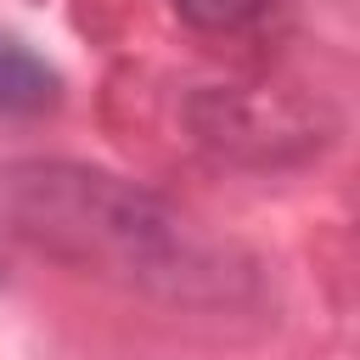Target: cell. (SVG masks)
Instances as JSON below:
<instances>
[{
	"label": "cell",
	"mask_w": 360,
	"mask_h": 360,
	"mask_svg": "<svg viewBox=\"0 0 360 360\" xmlns=\"http://www.w3.org/2000/svg\"><path fill=\"white\" fill-rule=\"evenodd\" d=\"M0 225L73 270L174 304H225L248 287L231 248L208 242L163 197L84 163H6Z\"/></svg>",
	"instance_id": "6da1fadb"
},
{
	"label": "cell",
	"mask_w": 360,
	"mask_h": 360,
	"mask_svg": "<svg viewBox=\"0 0 360 360\" xmlns=\"http://www.w3.org/2000/svg\"><path fill=\"white\" fill-rule=\"evenodd\" d=\"M62 96V79L56 68L28 51L17 34H0V112L6 118H34V112H51Z\"/></svg>",
	"instance_id": "7a4b0ae2"
},
{
	"label": "cell",
	"mask_w": 360,
	"mask_h": 360,
	"mask_svg": "<svg viewBox=\"0 0 360 360\" xmlns=\"http://www.w3.org/2000/svg\"><path fill=\"white\" fill-rule=\"evenodd\" d=\"M281 0H174V11L191 22V28H208V34H236V28H253L259 17H270Z\"/></svg>",
	"instance_id": "3957f363"
}]
</instances>
